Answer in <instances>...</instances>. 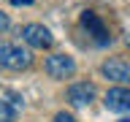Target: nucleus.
<instances>
[{"instance_id":"1","label":"nucleus","mask_w":130,"mask_h":122,"mask_svg":"<svg viewBox=\"0 0 130 122\" xmlns=\"http://www.w3.org/2000/svg\"><path fill=\"white\" fill-rule=\"evenodd\" d=\"M79 22H81V27L87 30V35L92 41H95L98 46H106V43H111V35H108V27L103 24V19L95 14V11H81V16H79Z\"/></svg>"},{"instance_id":"2","label":"nucleus","mask_w":130,"mask_h":122,"mask_svg":"<svg viewBox=\"0 0 130 122\" xmlns=\"http://www.w3.org/2000/svg\"><path fill=\"white\" fill-rule=\"evenodd\" d=\"M32 54L22 46H11V43H0V65H6L11 71H24L30 68Z\"/></svg>"},{"instance_id":"3","label":"nucleus","mask_w":130,"mask_h":122,"mask_svg":"<svg viewBox=\"0 0 130 122\" xmlns=\"http://www.w3.org/2000/svg\"><path fill=\"white\" fill-rule=\"evenodd\" d=\"M46 73L52 79H68L76 73V60L71 54H52L46 57Z\"/></svg>"},{"instance_id":"4","label":"nucleus","mask_w":130,"mask_h":122,"mask_svg":"<svg viewBox=\"0 0 130 122\" xmlns=\"http://www.w3.org/2000/svg\"><path fill=\"white\" fill-rule=\"evenodd\" d=\"M22 38L27 41L32 49H49L54 43V35H52L49 27H43V24H24L22 27Z\"/></svg>"},{"instance_id":"5","label":"nucleus","mask_w":130,"mask_h":122,"mask_svg":"<svg viewBox=\"0 0 130 122\" xmlns=\"http://www.w3.org/2000/svg\"><path fill=\"white\" fill-rule=\"evenodd\" d=\"M100 73H103L108 81H117V84H130V63L114 57V60H106L100 65Z\"/></svg>"},{"instance_id":"6","label":"nucleus","mask_w":130,"mask_h":122,"mask_svg":"<svg viewBox=\"0 0 130 122\" xmlns=\"http://www.w3.org/2000/svg\"><path fill=\"white\" fill-rule=\"evenodd\" d=\"M95 95H98V89H95L92 81H76V84L68 87V100H71L73 106H79V109L89 106L95 100Z\"/></svg>"},{"instance_id":"7","label":"nucleus","mask_w":130,"mask_h":122,"mask_svg":"<svg viewBox=\"0 0 130 122\" xmlns=\"http://www.w3.org/2000/svg\"><path fill=\"white\" fill-rule=\"evenodd\" d=\"M103 103L108 111H117V114H127L130 111V89L127 87H111L106 92Z\"/></svg>"},{"instance_id":"8","label":"nucleus","mask_w":130,"mask_h":122,"mask_svg":"<svg viewBox=\"0 0 130 122\" xmlns=\"http://www.w3.org/2000/svg\"><path fill=\"white\" fill-rule=\"evenodd\" d=\"M16 119V109L8 106L6 100H0V122H14Z\"/></svg>"},{"instance_id":"9","label":"nucleus","mask_w":130,"mask_h":122,"mask_svg":"<svg viewBox=\"0 0 130 122\" xmlns=\"http://www.w3.org/2000/svg\"><path fill=\"white\" fill-rule=\"evenodd\" d=\"M54 122H79L73 114H65V111H60V114H54Z\"/></svg>"},{"instance_id":"10","label":"nucleus","mask_w":130,"mask_h":122,"mask_svg":"<svg viewBox=\"0 0 130 122\" xmlns=\"http://www.w3.org/2000/svg\"><path fill=\"white\" fill-rule=\"evenodd\" d=\"M8 27H11V19H8V14H3V11H0V33H6Z\"/></svg>"},{"instance_id":"11","label":"nucleus","mask_w":130,"mask_h":122,"mask_svg":"<svg viewBox=\"0 0 130 122\" xmlns=\"http://www.w3.org/2000/svg\"><path fill=\"white\" fill-rule=\"evenodd\" d=\"M11 3H14V6H30L32 0H11Z\"/></svg>"},{"instance_id":"12","label":"nucleus","mask_w":130,"mask_h":122,"mask_svg":"<svg viewBox=\"0 0 130 122\" xmlns=\"http://www.w3.org/2000/svg\"><path fill=\"white\" fill-rule=\"evenodd\" d=\"M117 122H130V119H127V117H122V119H117Z\"/></svg>"},{"instance_id":"13","label":"nucleus","mask_w":130,"mask_h":122,"mask_svg":"<svg viewBox=\"0 0 130 122\" xmlns=\"http://www.w3.org/2000/svg\"><path fill=\"white\" fill-rule=\"evenodd\" d=\"M127 46H130V35H127Z\"/></svg>"}]
</instances>
